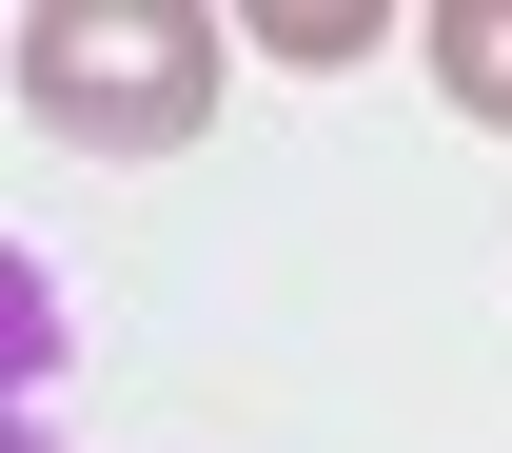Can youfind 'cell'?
<instances>
[{
	"instance_id": "7a4b0ae2",
	"label": "cell",
	"mask_w": 512,
	"mask_h": 453,
	"mask_svg": "<svg viewBox=\"0 0 512 453\" xmlns=\"http://www.w3.org/2000/svg\"><path fill=\"white\" fill-rule=\"evenodd\" d=\"M414 60H434L453 119H493V138H512V0H434V20H414Z\"/></svg>"
},
{
	"instance_id": "6da1fadb",
	"label": "cell",
	"mask_w": 512,
	"mask_h": 453,
	"mask_svg": "<svg viewBox=\"0 0 512 453\" xmlns=\"http://www.w3.org/2000/svg\"><path fill=\"white\" fill-rule=\"evenodd\" d=\"M217 79H237V40L197 0H40L20 20V119L79 158H178L217 119Z\"/></svg>"
},
{
	"instance_id": "3957f363",
	"label": "cell",
	"mask_w": 512,
	"mask_h": 453,
	"mask_svg": "<svg viewBox=\"0 0 512 453\" xmlns=\"http://www.w3.org/2000/svg\"><path fill=\"white\" fill-rule=\"evenodd\" d=\"M394 20H355V0H276V20H256V60H296V79H335V60H375Z\"/></svg>"
}]
</instances>
